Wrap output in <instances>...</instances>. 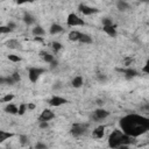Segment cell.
<instances>
[{
	"label": "cell",
	"mask_w": 149,
	"mask_h": 149,
	"mask_svg": "<svg viewBox=\"0 0 149 149\" xmlns=\"http://www.w3.org/2000/svg\"><path fill=\"white\" fill-rule=\"evenodd\" d=\"M120 127L123 134L136 137L149 129V119L139 114H128L120 120Z\"/></svg>",
	"instance_id": "6da1fadb"
},
{
	"label": "cell",
	"mask_w": 149,
	"mask_h": 149,
	"mask_svg": "<svg viewBox=\"0 0 149 149\" xmlns=\"http://www.w3.org/2000/svg\"><path fill=\"white\" fill-rule=\"evenodd\" d=\"M133 137L123 134L121 130L115 129L112 132V134L108 137V146L112 149H116L120 146H128L129 143H133Z\"/></svg>",
	"instance_id": "7a4b0ae2"
},
{
	"label": "cell",
	"mask_w": 149,
	"mask_h": 149,
	"mask_svg": "<svg viewBox=\"0 0 149 149\" xmlns=\"http://www.w3.org/2000/svg\"><path fill=\"white\" fill-rule=\"evenodd\" d=\"M87 127H88L87 123H85V125H84V123H74V125H72L70 132H71V134H72L73 136L78 137V136H80V135H83V134L86 133Z\"/></svg>",
	"instance_id": "3957f363"
},
{
	"label": "cell",
	"mask_w": 149,
	"mask_h": 149,
	"mask_svg": "<svg viewBox=\"0 0 149 149\" xmlns=\"http://www.w3.org/2000/svg\"><path fill=\"white\" fill-rule=\"evenodd\" d=\"M66 23H68V26H70V27H77V26H84V24H85L84 20L80 19V17H79L78 15H76L74 13L69 14V16H68V19H66Z\"/></svg>",
	"instance_id": "277c9868"
},
{
	"label": "cell",
	"mask_w": 149,
	"mask_h": 149,
	"mask_svg": "<svg viewBox=\"0 0 149 149\" xmlns=\"http://www.w3.org/2000/svg\"><path fill=\"white\" fill-rule=\"evenodd\" d=\"M44 72V69H41V68H30L29 71H28V77L30 79L31 83H36L37 79L40 78V76Z\"/></svg>",
	"instance_id": "5b68a950"
},
{
	"label": "cell",
	"mask_w": 149,
	"mask_h": 149,
	"mask_svg": "<svg viewBox=\"0 0 149 149\" xmlns=\"http://www.w3.org/2000/svg\"><path fill=\"white\" fill-rule=\"evenodd\" d=\"M78 9L80 13H83L84 15H91V14H94V13H98L99 9L98 8H94V7H90L85 3H80L78 6Z\"/></svg>",
	"instance_id": "8992f818"
},
{
	"label": "cell",
	"mask_w": 149,
	"mask_h": 149,
	"mask_svg": "<svg viewBox=\"0 0 149 149\" xmlns=\"http://www.w3.org/2000/svg\"><path fill=\"white\" fill-rule=\"evenodd\" d=\"M108 115H109V112L108 111L102 109V108H98L93 113V119H95V120H102V119L107 118Z\"/></svg>",
	"instance_id": "52a82bcc"
},
{
	"label": "cell",
	"mask_w": 149,
	"mask_h": 149,
	"mask_svg": "<svg viewBox=\"0 0 149 149\" xmlns=\"http://www.w3.org/2000/svg\"><path fill=\"white\" fill-rule=\"evenodd\" d=\"M116 71L119 72H122L126 74L127 78H133V77H136L139 76V72L134 69H130V68H127V69H121V68H116Z\"/></svg>",
	"instance_id": "ba28073f"
},
{
	"label": "cell",
	"mask_w": 149,
	"mask_h": 149,
	"mask_svg": "<svg viewBox=\"0 0 149 149\" xmlns=\"http://www.w3.org/2000/svg\"><path fill=\"white\" fill-rule=\"evenodd\" d=\"M68 102V100L66 99H64V98H62V97H52L50 100H49V104L51 105V106H54V107H58V106H61V105H64V104H66Z\"/></svg>",
	"instance_id": "9c48e42d"
},
{
	"label": "cell",
	"mask_w": 149,
	"mask_h": 149,
	"mask_svg": "<svg viewBox=\"0 0 149 149\" xmlns=\"http://www.w3.org/2000/svg\"><path fill=\"white\" fill-rule=\"evenodd\" d=\"M54 116H55V114H54L50 109H43V112H42V114H41V116H40V121H45V122H48L49 120L54 119Z\"/></svg>",
	"instance_id": "30bf717a"
},
{
	"label": "cell",
	"mask_w": 149,
	"mask_h": 149,
	"mask_svg": "<svg viewBox=\"0 0 149 149\" xmlns=\"http://www.w3.org/2000/svg\"><path fill=\"white\" fill-rule=\"evenodd\" d=\"M104 133H105V127L99 126L92 132V136H93V139H101L104 136Z\"/></svg>",
	"instance_id": "8fae6325"
},
{
	"label": "cell",
	"mask_w": 149,
	"mask_h": 149,
	"mask_svg": "<svg viewBox=\"0 0 149 149\" xmlns=\"http://www.w3.org/2000/svg\"><path fill=\"white\" fill-rule=\"evenodd\" d=\"M116 26L115 24H112V26H108V27H104L102 29H104V31L108 35V36H111V37H115L116 36Z\"/></svg>",
	"instance_id": "7c38bea8"
},
{
	"label": "cell",
	"mask_w": 149,
	"mask_h": 149,
	"mask_svg": "<svg viewBox=\"0 0 149 149\" xmlns=\"http://www.w3.org/2000/svg\"><path fill=\"white\" fill-rule=\"evenodd\" d=\"M81 33L80 31H77V30H72L69 33V40L72 41V42H77L79 41V37H80Z\"/></svg>",
	"instance_id": "4fadbf2b"
},
{
	"label": "cell",
	"mask_w": 149,
	"mask_h": 149,
	"mask_svg": "<svg viewBox=\"0 0 149 149\" xmlns=\"http://www.w3.org/2000/svg\"><path fill=\"white\" fill-rule=\"evenodd\" d=\"M62 30H63V28H62V26L58 24V23H54V24H51V27H50V34H52V35L58 34V33H61Z\"/></svg>",
	"instance_id": "5bb4252c"
},
{
	"label": "cell",
	"mask_w": 149,
	"mask_h": 149,
	"mask_svg": "<svg viewBox=\"0 0 149 149\" xmlns=\"http://www.w3.org/2000/svg\"><path fill=\"white\" fill-rule=\"evenodd\" d=\"M5 111L9 114H17V106L16 105H13V104H8L6 107H5Z\"/></svg>",
	"instance_id": "9a60e30c"
},
{
	"label": "cell",
	"mask_w": 149,
	"mask_h": 149,
	"mask_svg": "<svg viewBox=\"0 0 149 149\" xmlns=\"http://www.w3.org/2000/svg\"><path fill=\"white\" fill-rule=\"evenodd\" d=\"M14 134L13 133H9V132H6V130H0V143L6 141L7 139L12 137Z\"/></svg>",
	"instance_id": "2e32d148"
},
{
	"label": "cell",
	"mask_w": 149,
	"mask_h": 149,
	"mask_svg": "<svg viewBox=\"0 0 149 149\" xmlns=\"http://www.w3.org/2000/svg\"><path fill=\"white\" fill-rule=\"evenodd\" d=\"M78 42L84 43V44H88V43H92V38H91L87 34H83V33H81V35H80L79 41H78Z\"/></svg>",
	"instance_id": "e0dca14e"
},
{
	"label": "cell",
	"mask_w": 149,
	"mask_h": 149,
	"mask_svg": "<svg viewBox=\"0 0 149 149\" xmlns=\"http://www.w3.org/2000/svg\"><path fill=\"white\" fill-rule=\"evenodd\" d=\"M116 7H118V9H119V10L125 12V10L129 9V3H128V2H126V1H118Z\"/></svg>",
	"instance_id": "ac0fdd59"
},
{
	"label": "cell",
	"mask_w": 149,
	"mask_h": 149,
	"mask_svg": "<svg viewBox=\"0 0 149 149\" xmlns=\"http://www.w3.org/2000/svg\"><path fill=\"white\" fill-rule=\"evenodd\" d=\"M71 84H72L73 87H80L83 85V78L80 76H77V77H74L72 79V83Z\"/></svg>",
	"instance_id": "d6986e66"
},
{
	"label": "cell",
	"mask_w": 149,
	"mask_h": 149,
	"mask_svg": "<svg viewBox=\"0 0 149 149\" xmlns=\"http://www.w3.org/2000/svg\"><path fill=\"white\" fill-rule=\"evenodd\" d=\"M44 29L41 27V26H36L34 29H33V35H35V36H42V35H44Z\"/></svg>",
	"instance_id": "ffe728a7"
},
{
	"label": "cell",
	"mask_w": 149,
	"mask_h": 149,
	"mask_svg": "<svg viewBox=\"0 0 149 149\" xmlns=\"http://www.w3.org/2000/svg\"><path fill=\"white\" fill-rule=\"evenodd\" d=\"M6 44H7V47L10 48V49H17V48H20V43H19L16 40H9Z\"/></svg>",
	"instance_id": "44dd1931"
},
{
	"label": "cell",
	"mask_w": 149,
	"mask_h": 149,
	"mask_svg": "<svg viewBox=\"0 0 149 149\" xmlns=\"http://www.w3.org/2000/svg\"><path fill=\"white\" fill-rule=\"evenodd\" d=\"M41 55H42V58L47 62V63H52L54 61H55V58H54V56L52 55H50V54H47V52H41Z\"/></svg>",
	"instance_id": "7402d4cb"
},
{
	"label": "cell",
	"mask_w": 149,
	"mask_h": 149,
	"mask_svg": "<svg viewBox=\"0 0 149 149\" xmlns=\"http://www.w3.org/2000/svg\"><path fill=\"white\" fill-rule=\"evenodd\" d=\"M23 21H24L27 24H33V23L35 22V19H34L30 14L26 13V14H24V16H23Z\"/></svg>",
	"instance_id": "603a6c76"
},
{
	"label": "cell",
	"mask_w": 149,
	"mask_h": 149,
	"mask_svg": "<svg viewBox=\"0 0 149 149\" xmlns=\"http://www.w3.org/2000/svg\"><path fill=\"white\" fill-rule=\"evenodd\" d=\"M101 22H102V26H104V27H108V26H112V24H113V21H112V19H109V17H104V19L101 20Z\"/></svg>",
	"instance_id": "cb8c5ba5"
},
{
	"label": "cell",
	"mask_w": 149,
	"mask_h": 149,
	"mask_svg": "<svg viewBox=\"0 0 149 149\" xmlns=\"http://www.w3.org/2000/svg\"><path fill=\"white\" fill-rule=\"evenodd\" d=\"M26 109H27V105H26V104H21V105L19 106V108H17V114L23 115L24 112H26Z\"/></svg>",
	"instance_id": "d4e9b609"
},
{
	"label": "cell",
	"mask_w": 149,
	"mask_h": 149,
	"mask_svg": "<svg viewBox=\"0 0 149 149\" xmlns=\"http://www.w3.org/2000/svg\"><path fill=\"white\" fill-rule=\"evenodd\" d=\"M13 99H14V95H13V94H6V95L1 99V101H2V102H10Z\"/></svg>",
	"instance_id": "484cf974"
},
{
	"label": "cell",
	"mask_w": 149,
	"mask_h": 149,
	"mask_svg": "<svg viewBox=\"0 0 149 149\" xmlns=\"http://www.w3.org/2000/svg\"><path fill=\"white\" fill-rule=\"evenodd\" d=\"M10 31H12V29L8 26H1L0 27V34H8Z\"/></svg>",
	"instance_id": "4316f807"
},
{
	"label": "cell",
	"mask_w": 149,
	"mask_h": 149,
	"mask_svg": "<svg viewBox=\"0 0 149 149\" xmlns=\"http://www.w3.org/2000/svg\"><path fill=\"white\" fill-rule=\"evenodd\" d=\"M51 45H52V49H54L56 52H57V51H59V50L62 49V44H61L59 42H52V44H51Z\"/></svg>",
	"instance_id": "83f0119b"
},
{
	"label": "cell",
	"mask_w": 149,
	"mask_h": 149,
	"mask_svg": "<svg viewBox=\"0 0 149 149\" xmlns=\"http://www.w3.org/2000/svg\"><path fill=\"white\" fill-rule=\"evenodd\" d=\"M8 59H9L10 62H14V63L21 61V58H20L19 56H16V55H8Z\"/></svg>",
	"instance_id": "f1b7e54d"
},
{
	"label": "cell",
	"mask_w": 149,
	"mask_h": 149,
	"mask_svg": "<svg viewBox=\"0 0 149 149\" xmlns=\"http://www.w3.org/2000/svg\"><path fill=\"white\" fill-rule=\"evenodd\" d=\"M20 142H21V144H27L28 142H29V140H28V136H26V135H20Z\"/></svg>",
	"instance_id": "f546056e"
},
{
	"label": "cell",
	"mask_w": 149,
	"mask_h": 149,
	"mask_svg": "<svg viewBox=\"0 0 149 149\" xmlns=\"http://www.w3.org/2000/svg\"><path fill=\"white\" fill-rule=\"evenodd\" d=\"M35 149H47V146H45L44 143H41V142H38V143H36V146H35Z\"/></svg>",
	"instance_id": "4dcf8cb0"
},
{
	"label": "cell",
	"mask_w": 149,
	"mask_h": 149,
	"mask_svg": "<svg viewBox=\"0 0 149 149\" xmlns=\"http://www.w3.org/2000/svg\"><path fill=\"white\" fill-rule=\"evenodd\" d=\"M10 77H12V78H13V80H14V81H15V83H16V81H19V80H20V76H19V73H17V72H14V73H13V74H12V76H10Z\"/></svg>",
	"instance_id": "1f68e13d"
},
{
	"label": "cell",
	"mask_w": 149,
	"mask_h": 149,
	"mask_svg": "<svg viewBox=\"0 0 149 149\" xmlns=\"http://www.w3.org/2000/svg\"><path fill=\"white\" fill-rule=\"evenodd\" d=\"M48 127H49L48 122H45V121H40V128L45 129V128H48Z\"/></svg>",
	"instance_id": "d6a6232c"
},
{
	"label": "cell",
	"mask_w": 149,
	"mask_h": 149,
	"mask_svg": "<svg viewBox=\"0 0 149 149\" xmlns=\"http://www.w3.org/2000/svg\"><path fill=\"white\" fill-rule=\"evenodd\" d=\"M132 62H133V59H132L130 57H126V58H125V65H126V66H129Z\"/></svg>",
	"instance_id": "836d02e7"
},
{
	"label": "cell",
	"mask_w": 149,
	"mask_h": 149,
	"mask_svg": "<svg viewBox=\"0 0 149 149\" xmlns=\"http://www.w3.org/2000/svg\"><path fill=\"white\" fill-rule=\"evenodd\" d=\"M35 107H36V106H35L34 104H31V102H29V104L27 105V108H28V109H35Z\"/></svg>",
	"instance_id": "e575fe53"
},
{
	"label": "cell",
	"mask_w": 149,
	"mask_h": 149,
	"mask_svg": "<svg viewBox=\"0 0 149 149\" xmlns=\"http://www.w3.org/2000/svg\"><path fill=\"white\" fill-rule=\"evenodd\" d=\"M8 27H9V28L13 30V29L15 28V23H13V22H9V23H8Z\"/></svg>",
	"instance_id": "d590c367"
},
{
	"label": "cell",
	"mask_w": 149,
	"mask_h": 149,
	"mask_svg": "<svg viewBox=\"0 0 149 149\" xmlns=\"http://www.w3.org/2000/svg\"><path fill=\"white\" fill-rule=\"evenodd\" d=\"M35 41H38V42H43V38L42 37H40V36H35V38H34Z\"/></svg>",
	"instance_id": "8d00e7d4"
},
{
	"label": "cell",
	"mask_w": 149,
	"mask_h": 149,
	"mask_svg": "<svg viewBox=\"0 0 149 149\" xmlns=\"http://www.w3.org/2000/svg\"><path fill=\"white\" fill-rule=\"evenodd\" d=\"M0 84H6V78L0 77Z\"/></svg>",
	"instance_id": "74e56055"
},
{
	"label": "cell",
	"mask_w": 149,
	"mask_h": 149,
	"mask_svg": "<svg viewBox=\"0 0 149 149\" xmlns=\"http://www.w3.org/2000/svg\"><path fill=\"white\" fill-rule=\"evenodd\" d=\"M51 64V68H55V66H57V61H54L52 63H50Z\"/></svg>",
	"instance_id": "f35d334b"
},
{
	"label": "cell",
	"mask_w": 149,
	"mask_h": 149,
	"mask_svg": "<svg viewBox=\"0 0 149 149\" xmlns=\"http://www.w3.org/2000/svg\"><path fill=\"white\" fill-rule=\"evenodd\" d=\"M116 149H128V146H120V147H118Z\"/></svg>",
	"instance_id": "ab89813d"
},
{
	"label": "cell",
	"mask_w": 149,
	"mask_h": 149,
	"mask_svg": "<svg viewBox=\"0 0 149 149\" xmlns=\"http://www.w3.org/2000/svg\"><path fill=\"white\" fill-rule=\"evenodd\" d=\"M143 71H144L146 73H148V65H146V66L143 68Z\"/></svg>",
	"instance_id": "60d3db41"
}]
</instances>
